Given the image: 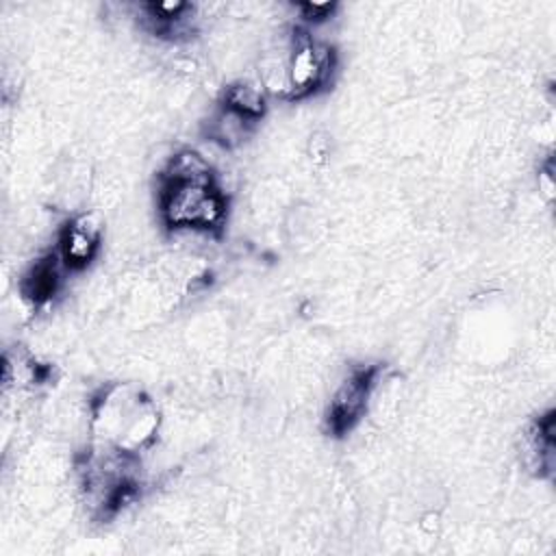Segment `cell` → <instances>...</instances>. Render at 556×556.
Segmentation results:
<instances>
[{"instance_id":"obj_2","label":"cell","mask_w":556,"mask_h":556,"mask_svg":"<svg viewBox=\"0 0 556 556\" xmlns=\"http://www.w3.org/2000/svg\"><path fill=\"white\" fill-rule=\"evenodd\" d=\"M159 424L154 402L132 384H111L91 402V430L117 454L135 456L150 447Z\"/></svg>"},{"instance_id":"obj_3","label":"cell","mask_w":556,"mask_h":556,"mask_svg":"<svg viewBox=\"0 0 556 556\" xmlns=\"http://www.w3.org/2000/svg\"><path fill=\"white\" fill-rule=\"evenodd\" d=\"M334 65V50L328 43L295 28L285 59L267 70L265 89L289 102L304 100L330 83Z\"/></svg>"},{"instance_id":"obj_6","label":"cell","mask_w":556,"mask_h":556,"mask_svg":"<svg viewBox=\"0 0 556 556\" xmlns=\"http://www.w3.org/2000/svg\"><path fill=\"white\" fill-rule=\"evenodd\" d=\"M65 267L56 252L43 254L41 258L33 261L20 278L22 298L33 306L48 304L61 289V271Z\"/></svg>"},{"instance_id":"obj_7","label":"cell","mask_w":556,"mask_h":556,"mask_svg":"<svg viewBox=\"0 0 556 556\" xmlns=\"http://www.w3.org/2000/svg\"><path fill=\"white\" fill-rule=\"evenodd\" d=\"M552 456H554V421L552 415L536 419L526 437H523V460L528 469L534 473H541L543 469H552Z\"/></svg>"},{"instance_id":"obj_8","label":"cell","mask_w":556,"mask_h":556,"mask_svg":"<svg viewBox=\"0 0 556 556\" xmlns=\"http://www.w3.org/2000/svg\"><path fill=\"white\" fill-rule=\"evenodd\" d=\"M222 109L235 113L237 117L245 119L248 124H254L265 115V96H263L261 87H256V85L232 83L224 91Z\"/></svg>"},{"instance_id":"obj_1","label":"cell","mask_w":556,"mask_h":556,"mask_svg":"<svg viewBox=\"0 0 556 556\" xmlns=\"http://www.w3.org/2000/svg\"><path fill=\"white\" fill-rule=\"evenodd\" d=\"M159 211L169 230L213 232L224 226L228 200L198 152L182 150L169 159L161 174Z\"/></svg>"},{"instance_id":"obj_9","label":"cell","mask_w":556,"mask_h":556,"mask_svg":"<svg viewBox=\"0 0 556 556\" xmlns=\"http://www.w3.org/2000/svg\"><path fill=\"white\" fill-rule=\"evenodd\" d=\"M300 11H302V17L306 22H324L332 15L334 4H330V2H304V4H300Z\"/></svg>"},{"instance_id":"obj_4","label":"cell","mask_w":556,"mask_h":556,"mask_svg":"<svg viewBox=\"0 0 556 556\" xmlns=\"http://www.w3.org/2000/svg\"><path fill=\"white\" fill-rule=\"evenodd\" d=\"M378 374H380L378 365H356L341 380L324 415V430L330 437L348 434L365 417Z\"/></svg>"},{"instance_id":"obj_5","label":"cell","mask_w":556,"mask_h":556,"mask_svg":"<svg viewBox=\"0 0 556 556\" xmlns=\"http://www.w3.org/2000/svg\"><path fill=\"white\" fill-rule=\"evenodd\" d=\"M102 245V219L98 213H78L59 232V258L65 271H83L91 265Z\"/></svg>"}]
</instances>
